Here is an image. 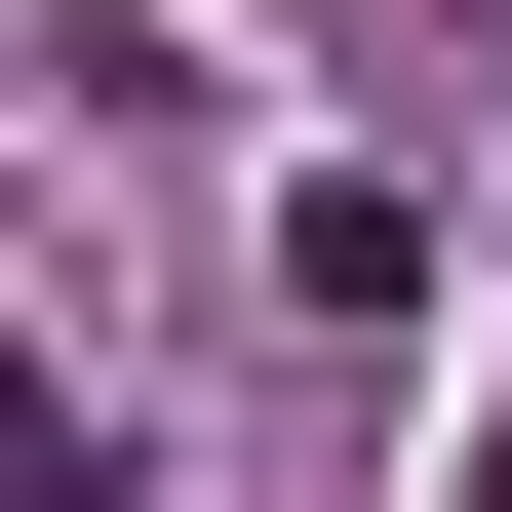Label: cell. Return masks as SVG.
Masks as SVG:
<instances>
[{"instance_id":"obj_1","label":"cell","mask_w":512,"mask_h":512,"mask_svg":"<svg viewBox=\"0 0 512 512\" xmlns=\"http://www.w3.org/2000/svg\"><path fill=\"white\" fill-rule=\"evenodd\" d=\"M0 512H119V394H40V355H0Z\"/></svg>"}]
</instances>
